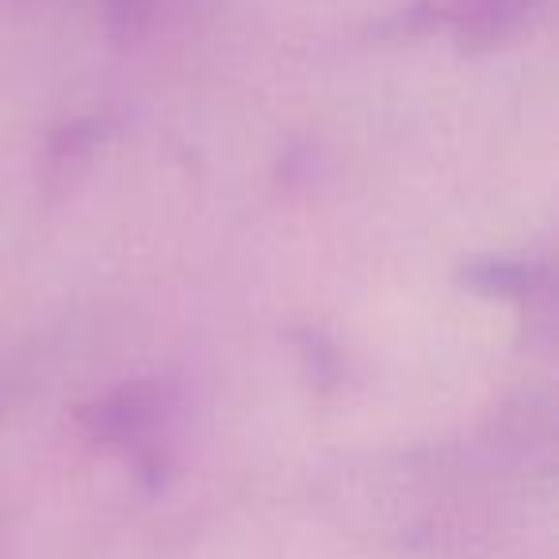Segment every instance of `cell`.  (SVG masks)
<instances>
[{
	"mask_svg": "<svg viewBox=\"0 0 559 559\" xmlns=\"http://www.w3.org/2000/svg\"><path fill=\"white\" fill-rule=\"evenodd\" d=\"M169 421L173 395L157 380L123 383L81 411V426L96 444L127 452L142 467H162Z\"/></svg>",
	"mask_w": 559,
	"mask_h": 559,
	"instance_id": "1",
	"label": "cell"
},
{
	"mask_svg": "<svg viewBox=\"0 0 559 559\" xmlns=\"http://www.w3.org/2000/svg\"><path fill=\"white\" fill-rule=\"evenodd\" d=\"M154 12H157V0H104L108 27L116 35H123V39H134L139 32H146Z\"/></svg>",
	"mask_w": 559,
	"mask_h": 559,
	"instance_id": "5",
	"label": "cell"
},
{
	"mask_svg": "<svg viewBox=\"0 0 559 559\" xmlns=\"http://www.w3.org/2000/svg\"><path fill=\"white\" fill-rule=\"evenodd\" d=\"M467 284L487 296H498V299H510L518 307H544L548 299L551 284H548V272L544 269H533L525 261H483V264H472L467 269Z\"/></svg>",
	"mask_w": 559,
	"mask_h": 559,
	"instance_id": "3",
	"label": "cell"
},
{
	"mask_svg": "<svg viewBox=\"0 0 559 559\" xmlns=\"http://www.w3.org/2000/svg\"><path fill=\"white\" fill-rule=\"evenodd\" d=\"M108 127H111V119H104V116H88V119H78V123L62 127L58 139L50 142V162H55L58 169H70L78 157L93 154L96 142H104Z\"/></svg>",
	"mask_w": 559,
	"mask_h": 559,
	"instance_id": "4",
	"label": "cell"
},
{
	"mask_svg": "<svg viewBox=\"0 0 559 559\" xmlns=\"http://www.w3.org/2000/svg\"><path fill=\"white\" fill-rule=\"evenodd\" d=\"M544 0H426L414 20L444 27L460 47H495L536 24Z\"/></svg>",
	"mask_w": 559,
	"mask_h": 559,
	"instance_id": "2",
	"label": "cell"
}]
</instances>
